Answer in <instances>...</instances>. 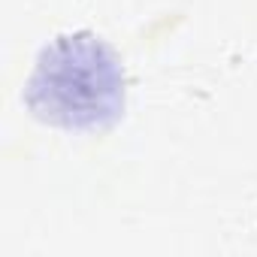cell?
<instances>
[{
	"mask_svg": "<svg viewBox=\"0 0 257 257\" xmlns=\"http://www.w3.org/2000/svg\"><path fill=\"white\" fill-rule=\"evenodd\" d=\"M31 106L67 127H94L121 106V70L106 46L88 37L58 40L31 79Z\"/></svg>",
	"mask_w": 257,
	"mask_h": 257,
	"instance_id": "cell-1",
	"label": "cell"
}]
</instances>
